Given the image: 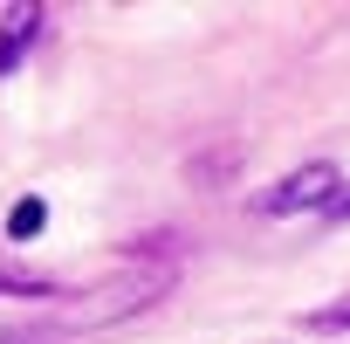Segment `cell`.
Returning <instances> with one entry per match:
<instances>
[{
	"instance_id": "6da1fadb",
	"label": "cell",
	"mask_w": 350,
	"mask_h": 344,
	"mask_svg": "<svg viewBox=\"0 0 350 344\" xmlns=\"http://www.w3.org/2000/svg\"><path fill=\"white\" fill-rule=\"evenodd\" d=\"M172 282H179L172 262H124V269H110L96 289H83L69 303V330H103V323L144 317L158 296H172Z\"/></svg>"
},
{
	"instance_id": "7a4b0ae2",
	"label": "cell",
	"mask_w": 350,
	"mask_h": 344,
	"mask_svg": "<svg viewBox=\"0 0 350 344\" xmlns=\"http://www.w3.org/2000/svg\"><path fill=\"white\" fill-rule=\"evenodd\" d=\"M336 193H343V172H336V158H309V165H295V172H282V180L254 200V214H268V221H282V214H302V207H336Z\"/></svg>"
},
{
	"instance_id": "3957f363",
	"label": "cell",
	"mask_w": 350,
	"mask_h": 344,
	"mask_svg": "<svg viewBox=\"0 0 350 344\" xmlns=\"http://www.w3.org/2000/svg\"><path fill=\"white\" fill-rule=\"evenodd\" d=\"M42 228H49V207H42L35 193H28V200H14V214H8V234H14V241H35Z\"/></svg>"
},
{
	"instance_id": "277c9868",
	"label": "cell",
	"mask_w": 350,
	"mask_h": 344,
	"mask_svg": "<svg viewBox=\"0 0 350 344\" xmlns=\"http://www.w3.org/2000/svg\"><path fill=\"white\" fill-rule=\"evenodd\" d=\"M302 323H309V330H323V337H336V330H350V296H343V303H323V310H309Z\"/></svg>"
},
{
	"instance_id": "5b68a950",
	"label": "cell",
	"mask_w": 350,
	"mask_h": 344,
	"mask_svg": "<svg viewBox=\"0 0 350 344\" xmlns=\"http://www.w3.org/2000/svg\"><path fill=\"white\" fill-rule=\"evenodd\" d=\"M0 296H55V282H42V275H0Z\"/></svg>"
},
{
	"instance_id": "8992f818",
	"label": "cell",
	"mask_w": 350,
	"mask_h": 344,
	"mask_svg": "<svg viewBox=\"0 0 350 344\" xmlns=\"http://www.w3.org/2000/svg\"><path fill=\"white\" fill-rule=\"evenodd\" d=\"M0 344H62V330H42V323H21V330H0Z\"/></svg>"
},
{
	"instance_id": "52a82bcc",
	"label": "cell",
	"mask_w": 350,
	"mask_h": 344,
	"mask_svg": "<svg viewBox=\"0 0 350 344\" xmlns=\"http://www.w3.org/2000/svg\"><path fill=\"white\" fill-rule=\"evenodd\" d=\"M329 221H350V186L336 193V207H329Z\"/></svg>"
}]
</instances>
